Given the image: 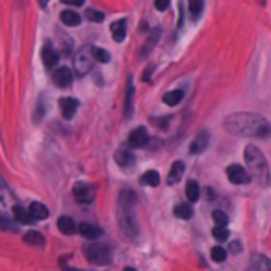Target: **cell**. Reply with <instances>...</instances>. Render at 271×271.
<instances>
[{
	"label": "cell",
	"mask_w": 271,
	"mask_h": 271,
	"mask_svg": "<svg viewBox=\"0 0 271 271\" xmlns=\"http://www.w3.org/2000/svg\"><path fill=\"white\" fill-rule=\"evenodd\" d=\"M225 128L234 136H253V138H264L269 136V123L260 113L251 111H240L232 113L225 119Z\"/></svg>",
	"instance_id": "obj_1"
},
{
	"label": "cell",
	"mask_w": 271,
	"mask_h": 271,
	"mask_svg": "<svg viewBox=\"0 0 271 271\" xmlns=\"http://www.w3.org/2000/svg\"><path fill=\"white\" fill-rule=\"evenodd\" d=\"M245 162L254 177H258V179H265L267 177V164H265L264 154L260 153L254 145L245 147Z\"/></svg>",
	"instance_id": "obj_2"
},
{
	"label": "cell",
	"mask_w": 271,
	"mask_h": 271,
	"mask_svg": "<svg viewBox=\"0 0 271 271\" xmlns=\"http://www.w3.org/2000/svg\"><path fill=\"white\" fill-rule=\"evenodd\" d=\"M119 227L128 238H134L138 234V225H136V217L132 214V206H124L119 204Z\"/></svg>",
	"instance_id": "obj_3"
},
{
	"label": "cell",
	"mask_w": 271,
	"mask_h": 271,
	"mask_svg": "<svg viewBox=\"0 0 271 271\" xmlns=\"http://www.w3.org/2000/svg\"><path fill=\"white\" fill-rule=\"evenodd\" d=\"M86 258L91 262V264H110L111 260V253L110 249L106 245H100V243H91L89 247H86Z\"/></svg>",
	"instance_id": "obj_4"
},
{
	"label": "cell",
	"mask_w": 271,
	"mask_h": 271,
	"mask_svg": "<svg viewBox=\"0 0 271 271\" xmlns=\"http://www.w3.org/2000/svg\"><path fill=\"white\" fill-rule=\"evenodd\" d=\"M227 177L232 184H249L251 182V175L245 171V167L238 166V164L227 167Z\"/></svg>",
	"instance_id": "obj_5"
},
{
	"label": "cell",
	"mask_w": 271,
	"mask_h": 271,
	"mask_svg": "<svg viewBox=\"0 0 271 271\" xmlns=\"http://www.w3.org/2000/svg\"><path fill=\"white\" fill-rule=\"evenodd\" d=\"M73 191H74V199L82 204L91 203L93 199H95V186H91V184H84V182H80V184L74 186Z\"/></svg>",
	"instance_id": "obj_6"
},
{
	"label": "cell",
	"mask_w": 271,
	"mask_h": 271,
	"mask_svg": "<svg viewBox=\"0 0 271 271\" xmlns=\"http://www.w3.org/2000/svg\"><path fill=\"white\" fill-rule=\"evenodd\" d=\"M208 142H210L208 132H199V134L193 138V142L190 143V153L191 154L204 153V149H208Z\"/></svg>",
	"instance_id": "obj_7"
},
{
	"label": "cell",
	"mask_w": 271,
	"mask_h": 271,
	"mask_svg": "<svg viewBox=\"0 0 271 271\" xmlns=\"http://www.w3.org/2000/svg\"><path fill=\"white\" fill-rule=\"evenodd\" d=\"M128 143L132 145V147L140 149V147H145L149 143V134L147 130L143 128V126H140V128H136L130 132V138H128Z\"/></svg>",
	"instance_id": "obj_8"
},
{
	"label": "cell",
	"mask_w": 271,
	"mask_h": 271,
	"mask_svg": "<svg viewBox=\"0 0 271 271\" xmlns=\"http://www.w3.org/2000/svg\"><path fill=\"white\" fill-rule=\"evenodd\" d=\"M52 78H54L56 86L67 87V86H71V82H73V73H71V69L69 67H60L54 71Z\"/></svg>",
	"instance_id": "obj_9"
},
{
	"label": "cell",
	"mask_w": 271,
	"mask_h": 271,
	"mask_svg": "<svg viewBox=\"0 0 271 271\" xmlns=\"http://www.w3.org/2000/svg\"><path fill=\"white\" fill-rule=\"evenodd\" d=\"M60 110H62L63 119H71L78 110V102L73 97H63V99H60Z\"/></svg>",
	"instance_id": "obj_10"
},
{
	"label": "cell",
	"mask_w": 271,
	"mask_h": 271,
	"mask_svg": "<svg viewBox=\"0 0 271 271\" xmlns=\"http://www.w3.org/2000/svg\"><path fill=\"white\" fill-rule=\"evenodd\" d=\"M74 69L78 74H86L91 69V58H89V50H82L80 54L74 60Z\"/></svg>",
	"instance_id": "obj_11"
},
{
	"label": "cell",
	"mask_w": 271,
	"mask_h": 271,
	"mask_svg": "<svg viewBox=\"0 0 271 271\" xmlns=\"http://www.w3.org/2000/svg\"><path fill=\"white\" fill-rule=\"evenodd\" d=\"M78 232L84 238H87V240H97V238L102 236V228H99L97 225H93V223H80L78 225Z\"/></svg>",
	"instance_id": "obj_12"
},
{
	"label": "cell",
	"mask_w": 271,
	"mask_h": 271,
	"mask_svg": "<svg viewBox=\"0 0 271 271\" xmlns=\"http://www.w3.org/2000/svg\"><path fill=\"white\" fill-rule=\"evenodd\" d=\"M158 39H160V28H154L153 32H151V36H149V39L145 41V45H143L142 52H140V58H147L149 54H151V50L154 49V45L158 43Z\"/></svg>",
	"instance_id": "obj_13"
},
{
	"label": "cell",
	"mask_w": 271,
	"mask_h": 271,
	"mask_svg": "<svg viewBox=\"0 0 271 271\" xmlns=\"http://www.w3.org/2000/svg\"><path fill=\"white\" fill-rule=\"evenodd\" d=\"M110 30H111V37H113V41L121 43V41L124 39V36H126V21H124V19H121V21H115V23L110 26Z\"/></svg>",
	"instance_id": "obj_14"
},
{
	"label": "cell",
	"mask_w": 271,
	"mask_h": 271,
	"mask_svg": "<svg viewBox=\"0 0 271 271\" xmlns=\"http://www.w3.org/2000/svg\"><path fill=\"white\" fill-rule=\"evenodd\" d=\"M132 113H134V86H132V80H128L126 99H124V119H130Z\"/></svg>",
	"instance_id": "obj_15"
},
{
	"label": "cell",
	"mask_w": 271,
	"mask_h": 271,
	"mask_svg": "<svg viewBox=\"0 0 271 271\" xmlns=\"http://www.w3.org/2000/svg\"><path fill=\"white\" fill-rule=\"evenodd\" d=\"M184 162H175L171 166V171H169V177H167V184H177L180 179H182V175H184Z\"/></svg>",
	"instance_id": "obj_16"
},
{
	"label": "cell",
	"mask_w": 271,
	"mask_h": 271,
	"mask_svg": "<svg viewBox=\"0 0 271 271\" xmlns=\"http://www.w3.org/2000/svg\"><path fill=\"white\" fill-rule=\"evenodd\" d=\"M28 212H30V217L32 219H47L49 217V208L45 206L43 203H32L30 204V208H28Z\"/></svg>",
	"instance_id": "obj_17"
},
{
	"label": "cell",
	"mask_w": 271,
	"mask_h": 271,
	"mask_svg": "<svg viewBox=\"0 0 271 271\" xmlns=\"http://www.w3.org/2000/svg\"><path fill=\"white\" fill-rule=\"evenodd\" d=\"M115 162H117V166H121V167H128L134 164L136 158L128 149H119L117 153H115Z\"/></svg>",
	"instance_id": "obj_18"
},
{
	"label": "cell",
	"mask_w": 271,
	"mask_h": 271,
	"mask_svg": "<svg viewBox=\"0 0 271 271\" xmlns=\"http://www.w3.org/2000/svg\"><path fill=\"white\" fill-rule=\"evenodd\" d=\"M60 19H62V23L65 26H78L80 25V15L76 12H73V10H65V12L60 13Z\"/></svg>",
	"instance_id": "obj_19"
},
{
	"label": "cell",
	"mask_w": 271,
	"mask_h": 271,
	"mask_svg": "<svg viewBox=\"0 0 271 271\" xmlns=\"http://www.w3.org/2000/svg\"><path fill=\"white\" fill-rule=\"evenodd\" d=\"M58 228H60V232H63V234H74L76 225H74V219H71L69 216H62L58 219Z\"/></svg>",
	"instance_id": "obj_20"
},
{
	"label": "cell",
	"mask_w": 271,
	"mask_h": 271,
	"mask_svg": "<svg viewBox=\"0 0 271 271\" xmlns=\"http://www.w3.org/2000/svg\"><path fill=\"white\" fill-rule=\"evenodd\" d=\"M41 56H43V63L47 67H54L56 63H58V60H60V54L52 47H45Z\"/></svg>",
	"instance_id": "obj_21"
},
{
	"label": "cell",
	"mask_w": 271,
	"mask_h": 271,
	"mask_svg": "<svg viewBox=\"0 0 271 271\" xmlns=\"http://www.w3.org/2000/svg\"><path fill=\"white\" fill-rule=\"evenodd\" d=\"M13 217H15V221L23 223V225H26V223L32 221L30 212H28L26 208H23L21 204H15V206H13Z\"/></svg>",
	"instance_id": "obj_22"
},
{
	"label": "cell",
	"mask_w": 271,
	"mask_h": 271,
	"mask_svg": "<svg viewBox=\"0 0 271 271\" xmlns=\"http://www.w3.org/2000/svg\"><path fill=\"white\" fill-rule=\"evenodd\" d=\"M182 97H184V91L182 89H173V91H167L166 95H164V102L169 106H177L182 100Z\"/></svg>",
	"instance_id": "obj_23"
},
{
	"label": "cell",
	"mask_w": 271,
	"mask_h": 271,
	"mask_svg": "<svg viewBox=\"0 0 271 271\" xmlns=\"http://www.w3.org/2000/svg\"><path fill=\"white\" fill-rule=\"evenodd\" d=\"M142 184H145V186H158L160 184V175H158V171H145L143 173V177H142Z\"/></svg>",
	"instance_id": "obj_24"
},
{
	"label": "cell",
	"mask_w": 271,
	"mask_h": 271,
	"mask_svg": "<svg viewBox=\"0 0 271 271\" xmlns=\"http://www.w3.org/2000/svg\"><path fill=\"white\" fill-rule=\"evenodd\" d=\"M186 195H188V199H190L191 203H195V201H199L201 190H199V184H197V182H195V180H190V182L186 184Z\"/></svg>",
	"instance_id": "obj_25"
},
{
	"label": "cell",
	"mask_w": 271,
	"mask_h": 271,
	"mask_svg": "<svg viewBox=\"0 0 271 271\" xmlns=\"http://www.w3.org/2000/svg\"><path fill=\"white\" fill-rule=\"evenodd\" d=\"M175 216L180 217V219H190V217L193 216V208L186 203L177 204V206H175Z\"/></svg>",
	"instance_id": "obj_26"
},
{
	"label": "cell",
	"mask_w": 271,
	"mask_h": 271,
	"mask_svg": "<svg viewBox=\"0 0 271 271\" xmlns=\"http://www.w3.org/2000/svg\"><path fill=\"white\" fill-rule=\"evenodd\" d=\"M253 264H254V269L256 271H271V260L265 258V256L256 254L253 258Z\"/></svg>",
	"instance_id": "obj_27"
},
{
	"label": "cell",
	"mask_w": 271,
	"mask_h": 271,
	"mask_svg": "<svg viewBox=\"0 0 271 271\" xmlns=\"http://www.w3.org/2000/svg\"><path fill=\"white\" fill-rule=\"evenodd\" d=\"M25 241L28 243V245H36V247H41L45 243V238L39 232H36V230H32V232H28V234L25 236Z\"/></svg>",
	"instance_id": "obj_28"
},
{
	"label": "cell",
	"mask_w": 271,
	"mask_h": 271,
	"mask_svg": "<svg viewBox=\"0 0 271 271\" xmlns=\"http://www.w3.org/2000/svg\"><path fill=\"white\" fill-rule=\"evenodd\" d=\"M91 54H93V58H95L97 62H100V63H108V62H110V58H111L108 50L99 49V47H93V49H91Z\"/></svg>",
	"instance_id": "obj_29"
},
{
	"label": "cell",
	"mask_w": 271,
	"mask_h": 271,
	"mask_svg": "<svg viewBox=\"0 0 271 271\" xmlns=\"http://www.w3.org/2000/svg\"><path fill=\"white\" fill-rule=\"evenodd\" d=\"M210 256H212V260H214V262L221 264V262H225V258H227V251H225L223 247L216 245V247H212V253H210Z\"/></svg>",
	"instance_id": "obj_30"
},
{
	"label": "cell",
	"mask_w": 271,
	"mask_h": 271,
	"mask_svg": "<svg viewBox=\"0 0 271 271\" xmlns=\"http://www.w3.org/2000/svg\"><path fill=\"white\" fill-rule=\"evenodd\" d=\"M212 217H214L216 227H227V225H228V216L225 214V212H221V210H214Z\"/></svg>",
	"instance_id": "obj_31"
},
{
	"label": "cell",
	"mask_w": 271,
	"mask_h": 271,
	"mask_svg": "<svg viewBox=\"0 0 271 271\" xmlns=\"http://www.w3.org/2000/svg\"><path fill=\"white\" fill-rule=\"evenodd\" d=\"M212 236H214L217 241H227L230 234H228L227 227H214V230H212Z\"/></svg>",
	"instance_id": "obj_32"
},
{
	"label": "cell",
	"mask_w": 271,
	"mask_h": 271,
	"mask_svg": "<svg viewBox=\"0 0 271 271\" xmlns=\"http://www.w3.org/2000/svg\"><path fill=\"white\" fill-rule=\"evenodd\" d=\"M204 4L201 2V0H191L190 2V13H191V19H197L199 15H201V12H203Z\"/></svg>",
	"instance_id": "obj_33"
},
{
	"label": "cell",
	"mask_w": 271,
	"mask_h": 271,
	"mask_svg": "<svg viewBox=\"0 0 271 271\" xmlns=\"http://www.w3.org/2000/svg\"><path fill=\"white\" fill-rule=\"evenodd\" d=\"M86 15L89 21H95V23H102V21H104V13L97 12V10H87Z\"/></svg>",
	"instance_id": "obj_34"
},
{
	"label": "cell",
	"mask_w": 271,
	"mask_h": 271,
	"mask_svg": "<svg viewBox=\"0 0 271 271\" xmlns=\"http://www.w3.org/2000/svg\"><path fill=\"white\" fill-rule=\"evenodd\" d=\"M154 8L160 10V12H164V10L169 8V2H167V0H156V2H154Z\"/></svg>",
	"instance_id": "obj_35"
},
{
	"label": "cell",
	"mask_w": 271,
	"mask_h": 271,
	"mask_svg": "<svg viewBox=\"0 0 271 271\" xmlns=\"http://www.w3.org/2000/svg\"><path fill=\"white\" fill-rule=\"evenodd\" d=\"M62 2H65V4H71V6H82V4H84L82 0H62Z\"/></svg>",
	"instance_id": "obj_36"
},
{
	"label": "cell",
	"mask_w": 271,
	"mask_h": 271,
	"mask_svg": "<svg viewBox=\"0 0 271 271\" xmlns=\"http://www.w3.org/2000/svg\"><path fill=\"white\" fill-rule=\"evenodd\" d=\"M124 271H136L134 267H124Z\"/></svg>",
	"instance_id": "obj_37"
},
{
	"label": "cell",
	"mask_w": 271,
	"mask_h": 271,
	"mask_svg": "<svg viewBox=\"0 0 271 271\" xmlns=\"http://www.w3.org/2000/svg\"><path fill=\"white\" fill-rule=\"evenodd\" d=\"M71 271H78V269H71Z\"/></svg>",
	"instance_id": "obj_38"
}]
</instances>
